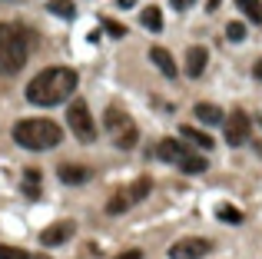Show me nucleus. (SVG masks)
<instances>
[{
	"label": "nucleus",
	"mask_w": 262,
	"mask_h": 259,
	"mask_svg": "<svg viewBox=\"0 0 262 259\" xmlns=\"http://www.w3.org/2000/svg\"><path fill=\"white\" fill-rule=\"evenodd\" d=\"M103 27H106V33H110V37H126V27H123V24H116V20H103Z\"/></svg>",
	"instance_id": "393cba45"
},
{
	"label": "nucleus",
	"mask_w": 262,
	"mask_h": 259,
	"mask_svg": "<svg viewBox=\"0 0 262 259\" xmlns=\"http://www.w3.org/2000/svg\"><path fill=\"white\" fill-rule=\"evenodd\" d=\"M0 259H30V256L17 246H4V243H0Z\"/></svg>",
	"instance_id": "b1692460"
},
{
	"label": "nucleus",
	"mask_w": 262,
	"mask_h": 259,
	"mask_svg": "<svg viewBox=\"0 0 262 259\" xmlns=\"http://www.w3.org/2000/svg\"><path fill=\"white\" fill-rule=\"evenodd\" d=\"M179 133H183V136H186V140H189V143H196L199 149H209V146H212V136H209V133H203V130L183 126V130H179Z\"/></svg>",
	"instance_id": "6ab92c4d"
},
{
	"label": "nucleus",
	"mask_w": 262,
	"mask_h": 259,
	"mask_svg": "<svg viewBox=\"0 0 262 259\" xmlns=\"http://www.w3.org/2000/svg\"><path fill=\"white\" fill-rule=\"evenodd\" d=\"M206 166H209V163H206V156H196V153H192L189 156V160H186V163H179V173H189V176H196V173H206Z\"/></svg>",
	"instance_id": "aec40b11"
},
{
	"label": "nucleus",
	"mask_w": 262,
	"mask_h": 259,
	"mask_svg": "<svg viewBox=\"0 0 262 259\" xmlns=\"http://www.w3.org/2000/svg\"><path fill=\"white\" fill-rule=\"evenodd\" d=\"M209 249H212L209 240H203V236H186V240H179V243L169 246V259H203Z\"/></svg>",
	"instance_id": "423d86ee"
},
{
	"label": "nucleus",
	"mask_w": 262,
	"mask_h": 259,
	"mask_svg": "<svg viewBox=\"0 0 262 259\" xmlns=\"http://www.w3.org/2000/svg\"><path fill=\"white\" fill-rule=\"evenodd\" d=\"M30 57V33L20 24H0V73L13 77L27 67Z\"/></svg>",
	"instance_id": "f03ea898"
},
{
	"label": "nucleus",
	"mask_w": 262,
	"mask_h": 259,
	"mask_svg": "<svg viewBox=\"0 0 262 259\" xmlns=\"http://www.w3.org/2000/svg\"><path fill=\"white\" fill-rule=\"evenodd\" d=\"M103 126H106L110 140H113L120 149H133L136 140H140V130H136V123L129 120V113L120 110V106H110V110L103 113Z\"/></svg>",
	"instance_id": "20e7f679"
},
{
	"label": "nucleus",
	"mask_w": 262,
	"mask_h": 259,
	"mask_svg": "<svg viewBox=\"0 0 262 259\" xmlns=\"http://www.w3.org/2000/svg\"><path fill=\"white\" fill-rule=\"evenodd\" d=\"M149 60L156 63V70H160L163 77H169V80L176 77V60H173V53H169L166 47H153V50H149Z\"/></svg>",
	"instance_id": "f8f14e48"
},
{
	"label": "nucleus",
	"mask_w": 262,
	"mask_h": 259,
	"mask_svg": "<svg viewBox=\"0 0 262 259\" xmlns=\"http://www.w3.org/2000/svg\"><path fill=\"white\" fill-rule=\"evenodd\" d=\"M113 259H143V253L140 249H123V253H116Z\"/></svg>",
	"instance_id": "a878e982"
},
{
	"label": "nucleus",
	"mask_w": 262,
	"mask_h": 259,
	"mask_svg": "<svg viewBox=\"0 0 262 259\" xmlns=\"http://www.w3.org/2000/svg\"><path fill=\"white\" fill-rule=\"evenodd\" d=\"M47 10H50L53 17H63V20H73V17H77L73 0H47Z\"/></svg>",
	"instance_id": "f3484780"
},
{
	"label": "nucleus",
	"mask_w": 262,
	"mask_h": 259,
	"mask_svg": "<svg viewBox=\"0 0 262 259\" xmlns=\"http://www.w3.org/2000/svg\"><path fill=\"white\" fill-rule=\"evenodd\" d=\"M24 193L27 196H40V169H27L24 173Z\"/></svg>",
	"instance_id": "4be33fe9"
},
{
	"label": "nucleus",
	"mask_w": 262,
	"mask_h": 259,
	"mask_svg": "<svg viewBox=\"0 0 262 259\" xmlns=\"http://www.w3.org/2000/svg\"><path fill=\"white\" fill-rule=\"evenodd\" d=\"M226 37H229V40H236V44H239V40H246V24L232 20V24L226 27Z\"/></svg>",
	"instance_id": "5701e85b"
},
{
	"label": "nucleus",
	"mask_w": 262,
	"mask_h": 259,
	"mask_svg": "<svg viewBox=\"0 0 262 259\" xmlns=\"http://www.w3.org/2000/svg\"><path fill=\"white\" fill-rule=\"evenodd\" d=\"M57 176H60V183H67V186H77V183H86L90 176H93V169L83 166V163H60Z\"/></svg>",
	"instance_id": "9d476101"
},
{
	"label": "nucleus",
	"mask_w": 262,
	"mask_h": 259,
	"mask_svg": "<svg viewBox=\"0 0 262 259\" xmlns=\"http://www.w3.org/2000/svg\"><path fill=\"white\" fill-rule=\"evenodd\" d=\"M13 143L24 149H33V153H43V149H53L63 143V130H60L53 120H17L13 123Z\"/></svg>",
	"instance_id": "7ed1b4c3"
},
{
	"label": "nucleus",
	"mask_w": 262,
	"mask_h": 259,
	"mask_svg": "<svg viewBox=\"0 0 262 259\" xmlns=\"http://www.w3.org/2000/svg\"><path fill=\"white\" fill-rule=\"evenodd\" d=\"M252 73H256V80H262V60H259L256 67H252Z\"/></svg>",
	"instance_id": "cd10ccee"
},
{
	"label": "nucleus",
	"mask_w": 262,
	"mask_h": 259,
	"mask_svg": "<svg viewBox=\"0 0 262 259\" xmlns=\"http://www.w3.org/2000/svg\"><path fill=\"white\" fill-rule=\"evenodd\" d=\"M236 4L252 24H262V0H236Z\"/></svg>",
	"instance_id": "412c9836"
},
{
	"label": "nucleus",
	"mask_w": 262,
	"mask_h": 259,
	"mask_svg": "<svg viewBox=\"0 0 262 259\" xmlns=\"http://www.w3.org/2000/svg\"><path fill=\"white\" fill-rule=\"evenodd\" d=\"M67 123H70L73 136H77L80 143H93L96 140V123H93V113H90V106L83 100H73L70 110H67Z\"/></svg>",
	"instance_id": "39448f33"
},
{
	"label": "nucleus",
	"mask_w": 262,
	"mask_h": 259,
	"mask_svg": "<svg viewBox=\"0 0 262 259\" xmlns=\"http://www.w3.org/2000/svg\"><path fill=\"white\" fill-rule=\"evenodd\" d=\"M73 233H77V223L73 220H57L53 226H47L40 233V246H63V243L73 240Z\"/></svg>",
	"instance_id": "0eeeda50"
},
{
	"label": "nucleus",
	"mask_w": 262,
	"mask_h": 259,
	"mask_svg": "<svg viewBox=\"0 0 262 259\" xmlns=\"http://www.w3.org/2000/svg\"><path fill=\"white\" fill-rule=\"evenodd\" d=\"M223 123H226V140H229V146H243V143L249 140L252 123H249V117H246L243 110H232V117L223 120Z\"/></svg>",
	"instance_id": "6e6552de"
},
{
	"label": "nucleus",
	"mask_w": 262,
	"mask_h": 259,
	"mask_svg": "<svg viewBox=\"0 0 262 259\" xmlns=\"http://www.w3.org/2000/svg\"><path fill=\"white\" fill-rule=\"evenodd\" d=\"M123 189H126L129 203H140V200H146V196L153 193V180H149V176H140L136 183H129V186H123Z\"/></svg>",
	"instance_id": "ddd939ff"
},
{
	"label": "nucleus",
	"mask_w": 262,
	"mask_h": 259,
	"mask_svg": "<svg viewBox=\"0 0 262 259\" xmlns=\"http://www.w3.org/2000/svg\"><path fill=\"white\" fill-rule=\"evenodd\" d=\"M77 90V70L70 67H47L27 83V100L33 106H57L67 103Z\"/></svg>",
	"instance_id": "f257e3e1"
},
{
	"label": "nucleus",
	"mask_w": 262,
	"mask_h": 259,
	"mask_svg": "<svg viewBox=\"0 0 262 259\" xmlns=\"http://www.w3.org/2000/svg\"><path fill=\"white\" fill-rule=\"evenodd\" d=\"M140 24L146 27V30L160 33V30H163V10H160V7H146V10L140 13Z\"/></svg>",
	"instance_id": "dca6fc26"
},
{
	"label": "nucleus",
	"mask_w": 262,
	"mask_h": 259,
	"mask_svg": "<svg viewBox=\"0 0 262 259\" xmlns=\"http://www.w3.org/2000/svg\"><path fill=\"white\" fill-rule=\"evenodd\" d=\"M192 113H196L203 123H209V126H216V123H223V120H226L223 110H219L216 103H196V110H192Z\"/></svg>",
	"instance_id": "4468645a"
},
{
	"label": "nucleus",
	"mask_w": 262,
	"mask_h": 259,
	"mask_svg": "<svg viewBox=\"0 0 262 259\" xmlns=\"http://www.w3.org/2000/svg\"><path fill=\"white\" fill-rule=\"evenodd\" d=\"M156 156H160V160H166V163H173V166H179V163H186L192 156V149L186 146L183 140H160Z\"/></svg>",
	"instance_id": "1a4fd4ad"
},
{
	"label": "nucleus",
	"mask_w": 262,
	"mask_h": 259,
	"mask_svg": "<svg viewBox=\"0 0 262 259\" xmlns=\"http://www.w3.org/2000/svg\"><path fill=\"white\" fill-rule=\"evenodd\" d=\"M30 259H47V256H30Z\"/></svg>",
	"instance_id": "c756f323"
},
{
	"label": "nucleus",
	"mask_w": 262,
	"mask_h": 259,
	"mask_svg": "<svg viewBox=\"0 0 262 259\" xmlns=\"http://www.w3.org/2000/svg\"><path fill=\"white\" fill-rule=\"evenodd\" d=\"M129 206H133V203H129L126 189H116V193L110 196V203H106V213H110V216H116V213H126Z\"/></svg>",
	"instance_id": "a211bd4d"
},
{
	"label": "nucleus",
	"mask_w": 262,
	"mask_h": 259,
	"mask_svg": "<svg viewBox=\"0 0 262 259\" xmlns=\"http://www.w3.org/2000/svg\"><path fill=\"white\" fill-rule=\"evenodd\" d=\"M192 4H196V0H173V7H176V10H189Z\"/></svg>",
	"instance_id": "bb28decb"
},
{
	"label": "nucleus",
	"mask_w": 262,
	"mask_h": 259,
	"mask_svg": "<svg viewBox=\"0 0 262 259\" xmlns=\"http://www.w3.org/2000/svg\"><path fill=\"white\" fill-rule=\"evenodd\" d=\"M216 220L226 223V226H239V223H243V209H236L232 203H219L216 206Z\"/></svg>",
	"instance_id": "2eb2a0df"
},
{
	"label": "nucleus",
	"mask_w": 262,
	"mask_h": 259,
	"mask_svg": "<svg viewBox=\"0 0 262 259\" xmlns=\"http://www.w3.org/2000/svg\"><path fill=\"white\" fill-rule=\"evenodd\" d=\"M206 63H209V53H206V47H189V50H186V73H189L192 80L203 77Z\"/></svg>",
	"instance_id": "9b49d317"
},
{
	"label": "nucleus",
	"mask_w": 262,
	"mask_h": 259,
	"mask_svg": "<svg viewBox=\"0 0 262 259\" xmlns=\"http://www.w3.org/2000/svg\"><path fill=\"white\" fill-rule=\"evenodd\" d=\"M116 7H123V10H126V7H133V0H116Z\"/></svg>",
	"instance_id": "c85d7f7f"
}]
</instances>
